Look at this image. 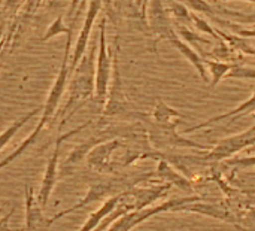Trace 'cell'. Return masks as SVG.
I'll list each match as a JSON object with an SVG mask.
<instances>
[{"label": "cell", "instance_id": "4316f807", "mask_svg": "<svg viewBox=\"0 0 255 231\" xmlns=\"http://www.w3.org/2000/svg\"><path fill=\"white\" fill-rule=\"evenodd\" d=\"M224 1H229V0H224ZM239 1H250V3H255V0H239Z\"/></svg>", "mask_w": 255, "mask_h": 231}, {"label": "cell", "instance_id": "ffe728a7", "mask_svg": "<svg viewBox=\"0 0 255 231\" xmlns=\"http://www.w3.org/2000/svg\"><path fill=\"white\" fill-rule=\"evenodd\" d=\"M34 114H36V111H31L28 115H25L24 118H21V119H19V121H16L15 124H12L7 130H4V131L0 134V151H1V149H3L9 142H10V139L18 133V130H19V128H21V127H22V125H24V124H25V122L33 116V115H34Z\"/></svg>", "mask_w": 255, "mask_h": 231}, {"label": "cell", "instance_id": "603a6c76", "mask_svg": "<svg viewBox=\"0 0 255 231\" xmlns=\"http://www.w3.org/2000/svg\"><path fill=\"white\" fill-rule=\"evenodd\" d=\"M191 22L194 24V27L197 28V31H203V33H208V34H211L217 42H221V39H220V36H218V33H217V30L205 19V18H202V16H199L196 12H191Z\"/></svg>", "mask_w": 255, "mask_h": 231}, {"label": "cell", "instance_id": "ac0fdd59", "mask_svg": "<svg viewBox=\"0 0 255 231\" xmlns=\"http://www.w3.org/2000/svg\"><path fill=\"white\" fill-rule=\"evenodd\" d=\"M108 69H109V63L106 58V51H105V40H103V34H102V46H100V58H99V73H97V90L99 94H105V88L108 84Z\"/></svg>", "mask_w": 255, "mask_h": 231}, {"label": "cell", "instance_id": "484cf974", "mask_svg": "<svg viewBox=\"0 0 255 231\" xmlns=\"http://www.w3.org/2000/svg\"><path fill=\"white\" fill-rule=\"evenodd\" d=\"M248 178H251V179H255V172H254V173H248Z\"/></svg>", "mask_w": 255, "mask_h": 231}, {"label": "cell", "instance_id": "9c48e42d", "mask_svg": "<svg viewBox=\"0 0 255 231\" xmlns=\"http://www.w3.org/2000/svg\"><path fill=\"white\" fill-rule=\"evenodd\" d=\"M155 175L161 181H166L172 187H178V188H181L184 191H191L193 190L191 181L187 176L181 175L178 170H175L173 166L169 161H166L164 158H160L158 166H157V170H155Z\"/></svg>", "mask_w": 255, "mask_h": 231}, {"label": "cell", "instance_id": "8fae6325", "mask_svg": "<svg viewBox=\"0 0 255 231\" xmlns=\"http://www.w3.org/2000/svg\"><path fill=\"white\" fill-rule=\"evenodd\" d=\"M121 197H123V193L121 194H115V196H111L109 199H106L105 202H103V205L100 206V208H97L96 211H93L90 215H88V218H87V221L84 223V226L79 229L78 231H93L102 221H103V218H106L117 206H118V203L121 202Z\"/></svg>", "mask_w": 255, "mask_h": 231}, {"label": "cell", "instance_id": "e0dca14e", "mask_svg": "<svg viewBox=\"0 0 255 231\" xmlns=\"http://www.w3.org/2000/svg\"><path fill=\"white\" fill-rule=\"evenodd\" d=\"M43 125H45V122H43V121H40V122H39V125H37V128H36V130H34V131H33V133H31V134H30V136H28V137L21 143V146H19L13 154H10L7 158H4V160L0 163V170H1V169H4L6 166H9L12 161H15V160H16L22 152H25V151H27V149H28V148L36 142V139H37V136H39L40 130L43 128Z\"/></svg>", "mask_w": 255, "mask_h": 231}, {"label": "cell", "instance_id": "9a60e30c", "mask_svg": "<svg viewBox=\"0 0 255 231\" xmlns=\"http://www.w3.org/2000/svg\"><path fill=\"white\" fill-rule=\"evenodd\" d=\"M154 118L157 124H178L182 119V115L178 111L169 108L166 103L160 102L154 112Z\"/></svg>", "mask_w": 255, "mask_h": 231}, {"label": "cell", "instance_id": "4fadbf2b", "mask_svg": "<svg viewBox=\"0 0 255 231\" xmlns=\"http://www.w3.org/2000/svg\"><path fill=\"white\" fill-rule=\"evenodd\" d=\"M215 30H217L220 39L224 40L226 43H229L230 48L238 49V51L244 52L245 55H254L255 57V48L248 42L247 37H242V36H238V34H229V33H224L220 28H215Z\"/></svg>", "mask_w": 255, "mask_h": 231}, {"label": "cell", "instance_id": "2e32d148", "mask_svg": "<svg viewBox=\"0 0 255 231\" xmlns=\"http://www.w3.org/2000/svg\"><path fill=\"white\" fill-rule=\"evenodd\" d=\"M217 16H223L226 19H230L236 24H255V10L254 12H238V10H229L224 7H214Z\"/></svg>", "mask_w": 255, "mask_h": 231}, {"label": "cell", "instance_id": "7402d4cb", "mask_svg": "<svg viewBox=\"0 0 255 231\" xmlns=\"http://www.w3.org/2000/svg\"><path fill=\"white\" fill-rule=\"evenodd\" d=\"M175 31H176V34H178L182 40H185L187 43H193V42L209 43V39L199 36L196 31L190 30V28H188V27H185L184 24H176V25H175Z\"/></svg>", "mask_w": 255, "mask_h": 231}, {"label": "cell", "instance_id": "d6986e66", "mask_svg": "<svg viewBox=\"0 0 255 231\" xmlns=\"http://www.w3.org/2000/svg\"><path fill=\"white\" fill-rule=\"evenodd\" d=\"M99 3L100 0H94L93 4H91V9L88 12V16H87V24H85V28L82 30V34L79 37V43H78V48H76V52H75V63L79 60L82 51H84V46H85V40H87V36L90 33V28H91V22H93V18L96 16L97 10H99Z\"/></svg>", "mask_w": 255, "mask_h": 231}, {"label": "cell", "instance_id": "30bf717a", "mask_svg": "<svg viewBox=\"0 0 255 231\" xmlns=\"http://www.w3.org/2000/svg\"><path fill=\"white\" fill-rule=\"evenodd\" d=\"M151 12H152V30L154 33L158 34L160 39H169L173 33H175V28L167 16V12L163 9V4H161V0H154L152 1V7H151Z\"/></svg>", "mask_w": 255, "mask_h": 231}, {"label": "cell", "instance_id": "cb8c5ba5", "mask_svg": "<svg viewBox=\"0 0 255 231\" xmlns=\"http://www.w3.org/2000/svg\"><path fill=\"white\" fill-rule=\"evenodd\" d=\"M172 13L175 16V19L178 21H191V12L188 10V7L184 4V3H178L175 1L172 4Z\"/></svg>", "mask_w": 255, "mask_h": 231}, {"label": "cell", "instance_id": "5bb4252c", "mask_svg": "<svg viewBox=\"0 0 255 231\" xmlns=\"http://www.w3.org/2000/svg\"><path fill=\"white\" fill-rule=\"evenodd\" d=\"M208 72H211V87L215 88L223 79H226L227 73L232 69V64L220 61V60H205Z\"/></svg>", "mask_w": 255, "mask_h": 231}, {"label": "cell", "instance_id": "3957f363", "mask_svg": "<svg viewBox=\"0 0 255 231\" xmlns=\"http://www.w3.org/2000/svg\"><path fill=\"white\" fill-rule=\"evenodd\" d=\"M84 127H85V125L79 127L78 130H75V131H72V133H69V134H66V136H61V137L57 140V143H55V149H54L52 157L49 158V161H48V164H46L45 175H43V179H42V184H40V190H39V194H37V200H39V203H40V206H42L43 209L46 208L48 200H49V197H51V194H52V191H54V188H55L57 179H58V154H60V145H61V142H63L66 137H69V136L78 133V131L82 130Z\"/></svg>", "mask_w": 255, "mask_h": 231}, {"label": "cell", "instance_id": "5b68a950", "mask_svg": "<svg viewBox=\"0 0 255 231\" xmlns=\"http://www.w3.org/2000/svg\"><path fill=\"white\" fill-rule=\"evenodd\" d=\"M114 191H115V184L114 182H100V184L91 185L90 190H88V193L85 194V197L81 202H78L73 208H69L66 211H61L57 215H54L51 220H48L49 221V226H52L57 220H60V218H63V217H66L69 214H73V212L79 211L81 208L90 205V203L99 202L102 199H109V194H112Z\"/></svg>", "mask_w": 255, "mask_h": 231}, {"label": "cell", "instance_id": "277c9868", "mask_svg": "<svg viewBox=\"0 0 255 231\" xmlns=\"http://www.w3.org/2000/svg\"><path fill=\"white\" fill-rule=\"evenodd\" d=\"M173 212H193V214H200V215L211 217V218L218 220V221H224V223L233 224L235 227H238V229H241L242 231H245L238 224L236 217L227 208H224L221 203H215V202L205 203L202 200H196V202H190V203H185V205L176 208Z\"/></svg>", "mask_w": 255, "mask_h": 231}, {"label": "cell", "instance_id": "44dd1931", "mask_svg": "<svg viewBox=\"0 0 255 231\" xmlns=\"http://www.w3.org/2000/svg\"><path fill=\"white\" fill-rule=\"evenodd\" d=\"M255 79V69L251 66H241V64H232L230 72L227 73L226 79Z\"/></svg>", "mask_w": 255, "mask_h": 231}, {"label": "cell", "instance_id": "6da1fadb", "mask_svg": "<svg viewBox=\"0 0 255 231\" xmlns=\"http://www.w3.org/2000/svg\"><path fill=\"white\" fill-rule=\"evenodd\" d=\"M253 145H255V124L253 127H250L247 131H242L239 134L220 140L209 152L205 154V158L209 163L226 161V160H230L238 152L251 148Z\"/></svg>", "mask_w": 255, "mask_h": 231}, {"label": "cell", "instance_id": "8992f818", "mask_svg": "<svg viewBox=\"0 0 255 231\" xmlns=\"http://www.w3.org/2000/svg\"><path fill=\"white\" fill-rule=\"evenodd\" d=\"M49 221L43 217V208L33 196L31 188H27L25 194V230L45 231L49 229Z\"/></svg>", "mask_w": 255, "mask_h": 231}, {"label": "cell", "instance_id": "d4e9b609", "mask_svg": "<svg viewBox=\"0 0 255 231\" xmlns=\"http://www.w3.org/2000/svg\"><path fill=\"white\" fill-rule=\"evenodd\" d=\"M229 166L232 167H241V169H250L255 167V155L250 157H242V158H233V160H226Z\"/></svg>", "mask_w": 255, "mask_h": 231}, {"label": "cell", "instance_id": "ba28073f", "mask_svg": "<svg viewBox=\"0 0 255 231\" xmlns=\"http://www.w3.org/2000/svg\"><path fill=\"white\" fill-rule=\"evenodd\" d=\"M167 40H170L172 42V45L196 67V70L199 72V75L202 76V79L206 82V84H209V75H208V69H206V64H205V60L185 42V40H182L178 34H176V31L167 39Z\"/></svg>", "mask_w": 255, "mask_h": 231}, {"label": "cell", "instance_id": "52a82bcc", "mask_svg": "<svg viewBox=\"0 0 255 231\" xmlns=\"http://www.w3.org/2000/svg\"><path fill=\"white\" fill-rule=\"evenodd\" d=\"M253 112H255V90L253 91L251 97L247 99L245 102H242L238 108H235V109H232V111H229V112H226V114H223V115L214 116V118H211V119H208V121H205V122H202V124H199V125H196V127L187 128L185 133H187V134H188V133H194V131H197V130L206 128V127H209V125H214V124H217V122H220V121H224V119H230V122H233V121H236L238 118L245 116V115H250V114H253Z\"/></svg>", "mask_w": 255, "mask_h": 231}, {"label": "cell", "instance_id": "7a4b0ae2", "mask_svg": "<svg viewBox=\"0 0 255 231\" xmlns=\"http://www.w3.org/2000/svg\"><path fill=\"white\" fill-rule=\"evenodd\" d=\"M178 124H155L151 130V142L155 149H172V148H191L208 151V146H203L197 142L182 137L176 131Z\"/></svg>", "mask_w": 255, "mask_h": 231}, {"label": "cell", "instance_id": "7c38bea8", "mask_svg": "<svg viewBox=\"0 0 255 231\" xmlns=\"http://www.w3.org/2000/svg\"><path fill=\"white\" fill-rule=\"evenodd\" d=\"M64 82H66V67L61 70V73H60L57 82L54 84L52 91H51V94H49V97H48V100H46V106H45V111H43V116H42V121H43V122H46L48 118H49V116L52 115V112L55 111V108H57V105H58V102H60V96H61V93H63V88H64Z\"/></svg>", "mask_w": 255, "mask_h": 231}]
</instances>
